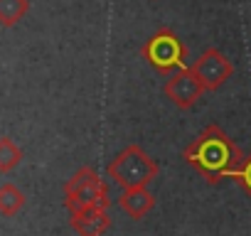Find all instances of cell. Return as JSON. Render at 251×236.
I'll use <instances>...</instances> for the list:
<instances>
[{
	"instance_id": "obj_3",
	"label": "cell",
	"mask_w": 251,
	"mask_h": 236,
	"mask_svg": "<svg viewBox=\"0 0 251 236\" xmlns=\"http://www.w3.org/2000/svg\"><path fill=\"white\" fill-rule=\"evenodd\" d=\"M64 204L69 214L86 209H108V187L94 167H79L64 185Z\"/></svg>"
},
{
	"instance_id": "obj_12",
	"label": "cell",
	"mask_w": 251,
	"mask_h": 236,
	"mask_svg": "<svg viewBox=\"0 0 251 236\" xmlns=\"http://www.w3.org/2000/svg\"><path fill=\"white\" fill-rule=\"evenodd\" d=\"M234 180H236V182H239L249 194H251V153L244 158V165H241V170L236 172V177H234Z\"/></svg>"
},
{
	"instance_id": "obj_8",
	"label": "cell",
	"mask_w": 251,
	"mask_h": 236,
	"mask_svg": "<svg viewBox=\"0 0 251 236\" xmlns=\"http://www.w3.org/2000/svg\"><path fill=\"white\" fill-rule=\"evenodd\" d=\"M118 207L128 214L131 219H143L153 207H155V194L148 187H136V189H123L118 197Z\"/></svg>"
},
{
	"instance_id": "obj_5",
	"label": "cell",
	"mask_w": 251,
	"mask_h": 236,
	"mask_svg": "<svg viewBox=\"0 0 251 236\" xmlns=\"http://www.w3.org/2000/svg\"><path fill=\"white\" fill-rule=\"evenodd\" d=\"M195 71V76L200 79V84L204 86V91H217L219 86L226 84V79L234 74V64L214 47H207L195 64L190 67Z\"/></svg>"
},
{
	"instance_id": "obj_11",
	"label": "cell",
	"mask_w": 251,
	"mask_h": 236,
	"mask_svg": "<svg viewBox=\"0 0 251 236\" xmlns=\"http://www.w3.org/2000/svg\"><path fill=\"white\" fill-rule=\"evenodd\" d=\"M23 150L10 141V138H0V172H10L20 165Z\"/></svg>"
},
{
	"instance_id": "obj_7",
	"label": "cell",
	"mask_w": 251,
	"mask_h": 236,
	"mask_svg": "<svg viewBox=\"0 0 251 236\" xmlns=\"http://www.w3.org/2000/svg\"><path fill=\"white\" fill-rule=\"evenodd\" d=\"M69 224L76 231V236H103L111 226V216L108 209H86L72 214Z\"/></svg>"
},
{
	"instance_id": "obj_6",
	"label": "cell",
	"mask_w": 251,
	"mask_h": 236,
	"mask_svg": "<svg viewBox=\"0 0 251 236\" xmlns=\"http://www.w3.org/2000/svg\"><path fill=\"white\" fill-rule=\"evenodd\" d=\"M202 94H204V86L200 84V79L195 76V71L190 67L170 74V79L165 81V96L170 98L173 106H177L182 111L192 108L202 98Z\"/></svg>"
},
{
	"instance_id": "obj_2",
	"label": "cell",
	"mask_w": 251,
	"mask_h": 236,
	"mask_svg": "<svg viewBox=\"0 0 251 236\" xmlns=\"http://www.w3.org/2000/svg\"><path fill=\"white\" fill-rule=\"evenodd\" d=\"M158 172H160L158 163H155L141 145L123 148V150L106 165V175H108L121 189L148 187V185L158 177Z\"/></svg>"
},
{
	"instance_id": "obj_1",
	"label": "cell",
	"mask_w": 251,
	"mask_h": 236,
	"mask_svg": "<svg viewBox=\"0 0 251 236\" xmlns=\"http://www.w3.org/2000/svg\"><path fill=\"white\" fill-rule=\"evenodd\" d=\"M182 158L200 177H204V182L219 185L226 177H236L246 155L219 126L212 123L185 148Z\"/></svg>"
},
{
	"instance_id": "obj_4",
	"label": "cell",
	"mask_w": 251,
	"mask_h": 236,
	"mask_svg": "<svg viewBox=\"0 0 251 236\" xmlns=\"http://www.w3.org/2000/svg\"><path fill=\"white\" fill-rule=\"evenodd\" d=\"M143 59L160 74H175L187 67V47L185 42L168 27H160L143 47Z\"/></svg>"
},
{
	"instance_id": "obj_10",
	"label": "cell",
	"mask_w": 251,
	"mask_h": 236,
	"mask_svg": "<svg viewBox=\"0 0 251 236\" xmlns=\"http://www.w3.org/2000/svg\"><path fill=\"white\" fill-rule=\"evenodd\" d=\"M23 207H25V194H23L15 185L8 182V185L0 187V214L13 216V214H18Z\"/></svg>"
},
{
	"instance_id": "obj_9",
	"label": "cell",
	"mask_w": 251,
	"mask_h": 236,
	"mask_svg": "<svg viewBox=\"0 0 251 236\" xmlns=\"http://www.w3.org/2000/svg\"><path fill=\"white\" fill-rule=\"evenodd\" d=\"M30 10V0H0V25L13 27Z\"/></svg>"
}]
</instances>
